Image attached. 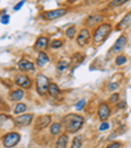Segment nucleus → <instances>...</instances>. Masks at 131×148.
<instances>
[{"mask_svg":"<svg viewBox=\"0 0 131 148\" xmlns=\"http://www.w3.org/2000/svg\"><path fill=\"white\" fill-rule=\"evenodd\" d=\"M62 127L66 130V134L78 132L84 125V118L79 114H67L62 119Z\"/></svg>","mask_w":131,"mask_h":148,"instance_id":"obj_1","label":"nucleus"},{"mask_svg":"<svg viewBox=\"0 0 131 148\" xmlns=\"http://www.w3.org/2000/svg\"><path fill=\"white\" fill-rule=\"evenodd\" d=\"M112 33V25L110 24H101L97 28L95 29V33H93V42L96 45H101L104 41L109 37V34Z\"/></svg>","mask_w":131,"mask_h":148,"instance_id":"obj_2","label":"nucleus"},{"mask_svg":"<svg viewBox=\"0 0 131 148\" xmlns=\"http://www.w3.org/2000/svg\"><path fill=\"white\" fill-rule=\"evenodd\" d=\"M49 84H50V80H49L47 76L42 75V73H38L36 79V89L38 92L39 96H45L47 93L49 89Z\"/></svg>","mask_w":131,"mask_h":148,"instance_id":"obj_3","label":"nucleus"},{"mask_svg":"<svg viewBox=\"0 0 131 148\" xmlns=\"http://www.w3.org/2000/svg\"><path fill=\"white\" fill-rule=\"evenodd\" d=\"M20 139H21V135L19 132H7L3 136V145L5 148H13L14 145L19 144Z\"/></svg>","mask_w":131,"mask_h":148,"instance_id":"obj_4","label":"nucleus"},{"mask_svg":"<svg viewBox=\"0 0 131 148\" xmlns=\"http://www.w3.org/2000/svg\"><path fill=\"white\" fill-rule=\"evenodd\" d=\"M14 84L17 87H20L21 89H30L32 88V80L28 75H24V73H20V75H16L14 77Z\"/></svg>","mask_w":131,"mask_h":148,"instance_id":"obj_5","label":"nucleus"},{"mask_svg":"<svg viewBox=\"0 0 131 148\" xmlns=\"http://www.w3.org/2000/svg\"><path fill=\"white\" fill-rule=\"evenodd\" d=\"M67 13V9L64 8H59V9H54V11H46L41 14V17L43 20H47V21H53L55 18H59V17L64 16Z\"/></svg>","mask_w":131,"mask_h":148,"instance_id":"obj_6","label":"nucleus"},{"mask_svg":"<svg viewBox=\"0 0 131 148\" xmlns=\"http://www.w3.org/2000/svg\"><path fill=\"white\" fill-rule=\"evenodd\" d=\"M91 39V32L88 28H83L80 32H79L78 37H76V43H78L80 47H84V46L88 45V42Z\"/></svg>","mask_w":131,"mask_h":148,"instance_id":"obj_7","label":"nucleus"},{"mask_svg":"<svg viewBox=\"0 0 131 148\" xmlns=\"http://www.w3.org/2000/svg\"><path fill=\"white\" fill-rule=\"evenodd\" d=\"M33 121V115L32 114H20L19 117H14L13 122L17 127H26L29 126Z\"/></svg>","mask_w":131,"mask_h":148,"instance_id":"obj_8","label":"nucleus"},{"mask_svg":"<svg viewBox=\"0 0 131 148\" xmlns=\"http://www.w3.org/2000/svg\"><path fill=\"white\" fill-rule=\"evenodd\" d=\"M51 123V117L50 115H41L37 118L36 123H34V129L36 130H43Z\"/></svg>","mask_w":131,"mask_h":148,"instance_id":"obj_9","label":"nucleus"},{"mask_svg":"<svg viewBox=\"0 0 131 148\" xmlns=\"http://www.w3.org/2000/svg\"><path fill=\"white\" fill-rule=\"evenodd\" d=\"M49 45H50V42H49V38L45 36H41L37 38L36 43H34V50L36 51H45L46 49L49 47Z\"/></svg>","mask_w":131,"mask_h":148,"instance_id":"obj_10","label":"nucleus"},{"mask_svg":"<svg viewBox=\"0 0 131 148\" xmlns=\"http://www.w3.org/2000/svg\"><path fill=\"white\" fill-rule=\"evenodd\" d=\"M98 118H100L102 122H105V121H108V118L110 117V114H112V110H110V106H109L108 103H101L100 106H98Z\"/></svg>","mask_w":131,"mask_h":148,"instance_id":"obj_11","label":"nucleus"},{"mask_svg":"<svg viewBox=\"0 0 131 148\" xmlns=\"http://www.w3.org/2000/svg\"><path fill=\"white\" fill-rule=\"evenodd\" d=\"M126 42H127V38H126L125 36H121L119 38L115 41V45L113 46L112 49H110V51H109V53H110V54H113V53H119V51L126 46Z\"/></svg>","mask_w":131,"mask_h":148,"instance_id":"obj_12","label":"nucleus"},{"mask_svg":"<svg viewBox=\"0 0 131 148\" xmlns=\"http://www.w3.org/2000/svg\"><path fill=\"white\" fill-rule=\"evenodd\" d=\"M47 93H49V96H50V97H53V98H59L62 96L60 88H59L58 84H55V83H50V84H49Z\"/></svg>","mask_w":131,"mask_h":148,"instance_id":"obj_13","label":"nucleus"},{"mask_svg":"<svg viewBox=\"0 0 131 148\" xmlns=\"http://www.w3.org/2000/svg\"><path fill=\"white\" fill-rule=\"evenodd\" d=\"M17 66H19V68L21 71H34V68H36L33 62L28 60V59H21V60H19Z\"/></svg>","mask_w":131,"mask_h":148,"instance_id":"obj_14","label":"nucleus"},{"mask_svg":"<svg viewBox=\"0 0 131 148\" xmlns=\"http://www.w3.org/2000/svg\"><path fill=\"white\" fill-rule=\"evenodd\" d=\"M24 97H25V92H24V89H21V88H20V89L11 90V92H9V100L14 101V102L21 101Z\"/></svg>","mask_w":131,"mask_h":148,"instance_id":"obj_15","label":"nucleus"},{"mask_svg":"<svg viewBox=\"0 0 131 148\" xmlns=\"http://www.w3.org/2000/svg\"><path fill=\"white\" fill-rule=\"evenodd\" d=\"M102 20H104L102 14H92V16H89L85 20V25L86 26H95V25H97V24L102 23Z\"/></svg>","mask_w":131,"mask_h":148,"instance_id":"obj_16","label":"nucleus"},{"mask_svg":"<svg viewBox=\"0 0 131 148\" xmlns=\"http://www.w3.org/2000/svg\"><path fill=\"white\" fill-rule=\"evenodd\" d=\"M131 25V12L126 13V16L121 20V23L117 25V30H123V29L128 28Z\"/></svg>","mask_w":131,"mask_h":148,"instance_id":"obj_17","label":"nucleus"},{"mask_svg":"<svg viewBox=\"0 0 131 148\" xmlns=\"http://www.w3.org/2000/svg\"><path fill=\"white\" fill-rule=\"evenodd\" d=\"M49 60H50V58H49L47 54H46L45 51H41V53L38 54V56H37V66H38V67H45L49 63Z\"/></svg>","mask_w":131,"mask_h":148,"instance_id":"obj_18","label":"nucleus"},{"mask_svg":"<svg viewBox=\"0 0 131 148\" xmlns=\"http://www.w3.org/2000/svg\"><path fill=\"white\" fill-rule=\"evenodd\" d=\"M67 143H68V134L59 135L58 140H56L55 148H66L67 147Z\"/></svg>","mask_w":131,"mask_h":148,"instance_id":"obj_19","label":"nucleus"},{"mask_svg":"<svg viewBox=\"0 0 131 148\" xmlns=\"http://www.w3.org/2000/svg\"><path fill=\"white\" fill-rule=\"evenodd\" d=\"M62 125L59 122H54L53 125H50V134L53 135V136H58V135H60L62 132Z\"/></svg>","mask_w":131,"mask_h":148,"instance_id":"obj_20","label":"nucleus"},{"mask_svg":"<svg viewBox=\"0 0 131 148\" xmlns=\"http://www.w3.org/2000/svg\"><path fill=\"white\" fill-rule=\"evenodd\" d=\"M26 109H28V106H26L25 103H17L16 106H14V109H13V112H14V114H24V113L26 112Z\"/></svg>","mask_w":131,"mask_h":148,"instance_id":"obj_21","label":"nucleus"},{"mask_svg":"<svg viewBox=\"0 0 131 148\" xmlns=\"http://www.w3.org/2000/svg\"><path fill=\"white\" fill-rule=\"evenodd\" d=\"M83 145V138L81 136H75L71 143V148H81Z\"/></svg>","mask_w":131,"mask_h":148,"instance_id":"obj_22","label":"nucleus"},{"mask_svg":"<svg viewBox=\"0 0 131 148\" xmlns=\"http://www.w3.org/2000/svg\"><path fill=\"white\" fill-rule=\"evenodd\" d=\"M68 66H70V62L67 60H60L58 63V72H63V71H66L68 68Z\"/></svg>","mask_w":131,"mask_h":148,"instance_id":"obj_23","label":"nucleus"},{"mask_svg":"<svg viewBox=\"0 0 131 148\" xmlns=\"http://www.w3.org/2000/svg\"><path fill=\"white\" fill-rule=\"evenodd\" d=\"M66 36H67V38L73 39V37L76 36V28L75 26H70V28L66 30Z\"/></svg>","mask_w":131,"mask_h":148,"instance_id":"obj_24","label":"nucleus"},{"mask_svg":"<svg viewBox=\"0 0 131 148\" xmlns=\"http://www.w3.org/2000/svg\"><path fill=\"white\" fill-rule=\"evenodd\" d=\"M49 46H50L51 49H60L62 46H63V41H60V39H55V41H53Z\"/></svg>","mask_w":131,"mask_h":148,"instance_id":"obj_25","label":"nucleus"},{"mask_svg":"<svg viewBox=\"0 0 131 148\" xmlns=\"http://www.w3.org/2000/svg\"><path fill=\"white\" fill-rule=\"evenodd\" d=\"M126 60H127V59H126L125 55H118L117 58H115V64H117V66H122V64H125V63H126Z\"/></svg>","mask_w":131,"mask_h":148,"instance_id":"obj_26","label":"nucleus"},{"mask_svg":"<svg viewBox=\"0 0 131 148\" xmlns=\"http://www.w3.org/2000/svg\"><path fill=\"white\" fill-rule=\"evenodd\" d=\"M128 0H112L110 1V7H119V5H122V4H125V3H127Z\"/></svg>","mask_w":131,"mask_h":148,"instance_id":"obj_27","label":"nucleus"},{"mask_svg":"<svg viewBox=\"0 0 131 148\" xmlns=\"http://www.w3.org/2000/svg\"><path fill=\"white\" fill-rule=\"evenodd\" d=\"M118 100H119V95H118V93H113L112 96H110V102L112 103H114V102H118Z\"/></svg>","mask_w":131,"mask_h":148,"instance_id":"obj_28","label":"nucleus"},{"mask_svg":"<svg viewBox=\"0 0 131 148\" xmlns=\"http://www.w3.org/2000/svg\"><path fill=\"white\" fill-rule=\"evenodd\" d=\"M108 129H109V123L106 122V121L101 123L100 127H98V130H100V131H105V130H108Z\"/></svg>","mask_w":131,"mask_h":148,"instance_id":"obj_29","label":"nucleus"},{"mask_svg":"<svg viewBox=\"0 0 131 148\" xmlns=\"http://www.w3.org/2000/svg\"><path fill=\"white\" fill-rule=\"evenodd\" d=\"M8 115H5V114H0V127L4 125V122H7L8 121Z\"/></svg>","mask_w":131,"mask_h":148,"instance_id":"obj_30","label":"nucleus"},{"mask_svg":"<svg viewBox=\"0 0 131 148\" xmlns=\"http://www.w3.org/2000/svg\"><path fill=\"white\" fill-rule=\"evenodd\" d=\"M84 106H85V100H81V101H79V102L76 103V109L78 110H81Z\"/></svg>","mask_w":131,"mask_h":148,"instance_id":"obj_31","label":"nucleus"},{"mask_svg":"<svg viewBox=\"0 0 131 148\" xmlns=\"http://www.w3.org/2000/svg\"><path fill=\"white\" fill-rule=\"evenodd\" d=\"M121 145H122V144H121L119 142H113L112 144H109L106 148H121Z\"/></svg>","mask_w":131,"mask_h":148,"instance_id":"obj_32","label":"nucleus"},{"mask_svg":"<svg viewBox=\"0 0 131 148\" xmlns=\"http://www.w3.org/2000/svg\"><path fill=\"white\" fill-rule=\"evenodd\" d=\"M118 88V84L117 83H110L109 84V87H108V89L109 90H114V89H117Z\"/></svg>","mask_w":131,"mask_h":148,"instance_id":"obj_33","label":"nucleus"},{"mask_svg":"<svg viewBox=\"0 0 131 148\" xmlns=\"http://www.w3.org/2000/svg\"><path fill=\"white\" fill-rule=\"evenodd\" d=\"M8 21H9V14H3V17H1V23L8 24Z\"/></svg>","mask_w":131,"mask_h":148,"instance_id":"obj_34","label":"nucleus"},{"mask_svg":"<svg viewBox=\"0 0 131 148\" xmlns=\"http://www.w3.org/2000/svg\"><path fill=\"white\" fill-rule=\"evenodd\" d=\"M126 106H127V105H126V101H121V102H118V109H125Z\"/></svg>","mask_w":131,"mask_h":148,"instance_id":"obj_35","label":"nucleus"},{"mask_svg":"<svg viewBox=\"0 0 131 148\" xmlns=\"http://www.w3.org/2000/svg\"><path fill=\"white\" fill-rule=\"evenodd\" d=\"M24 5V0H21V1H20V3H17L16 5H14V11H19L20 8H21V7Z\"/></svg>","mask_w":131,"mask_h":148,"instance_id":"obj_36","label":"nucleus"},{"mask_svg":"<svg viewBox=\"0 0 131 148\" xmlns=\"http://www.w3.org/2000/svg\"><path fill=\"white\" fill-rule=\"evenodd\" d=\"M73 1H78V0H70V3H73Z\"/></svg>","mask_w":131,"mask_h":148,"instance_id":"obj_37","label":"nucleus"},{"mask_svg":"<svg viewBox=\"0 0 131 148\" xmlns=\"http://www.w3.org/2000/svg\"><path fill=\"white\" fill-rule=\"evenodd\" d=\"M1 102H3V100H1V97H0V103H1Z\"/></svg>","mask_w":131,"mask_h":148,"instance_id":"obj_38","label":"nucleus"}]
</instances>
